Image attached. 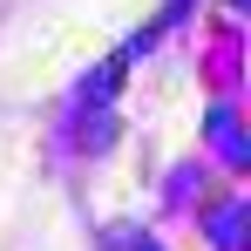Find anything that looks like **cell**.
I'll return each instance as SVG.
<instances>
[{
  "label": "cell",
  "instance_id": "obj_1",
  "mask_svg": "<svg viewBox=\"0 0 251 251\" xmlns=\"http://www.w3.org/2000/svg\"><path fill=\"white\" fill-rule=\"evenodd\" d=\"M210 238H217V251H245V204L217 210V217H210Z\"/></svg>",
  "mask_w": 251,
  "mask_h": 251
},
{
  "label": "cell",
  "instance_id": "obj_2",
  "mask_svg": "<svg viewBox=\"0 0 251 251\" xmlns=\"http://www.w3.org/2000/svg\"><path fill=\"white\" fill-rule=\"evenodd\" d=\"M210 143L224 150V163H245V136H238V116H231V109L210 116Z\"/></svg>",
  "mask_w": 251,
  "mask_h": 251
},
{
  "label": "cell",
  "instance_id": "obj_3",
  "mask_svg": "<svg viewBox=\"0 0 251 251\" xmlns=\"http://www.w3.org/2000/svg\"><path fill=\"white\" fill-rule=\"evenodd\" d=\"M143 251H156V245H143Z\"/></svg>",
  "mask_w": 251,
  "mask_h": 251
}]
</instances>
